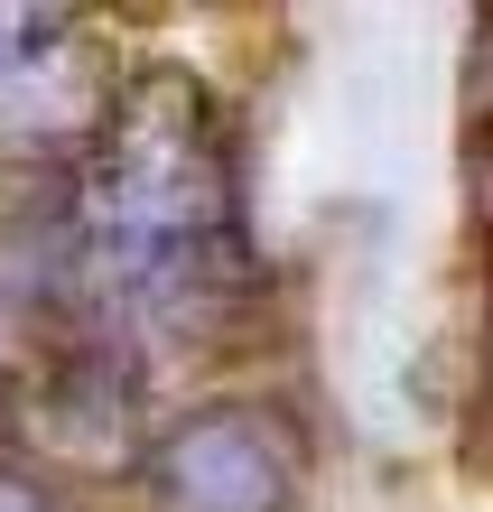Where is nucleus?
<instances>
[{
	"label": "nucleus",
	"instance_id": "3",
	"mask_svg": "<svg viewBox=\"0 0 493 512\" xmlns=\"http://www.w3.org/2000/svg\"><path fill=\"white\" fill-rule=\"evenodd\" d=\"M0 512H56V494L28 485V475H0Z\"/></svg>",
	"mask_w": 493,
	"mask_h": 512
},
{
	"label": "nucleus",
	"instance_id": "2",
	"mask_svg": "<svg viewBox=\"0 0 493 512\" xmlns=\"http://www.w3.org/2000/svg\"><path fill=\"white\" fill-rule=\"evenodd\" d=\"M159 503L168 512H280L289 457L252 410H196L159 438Z\"/></svg>",
	"mask_w": 493,
	"mask_h": 512
},
{
	"label": "nucleus",
	"instance_id": "1",
	"mask_svg": "<svg viewBox=\"0 0 493 512\" xmlns=\"http://www.w3.org/2000/svg\"><path fill=\"white\" fill-rule=\"evenodd\" d=\"M233 252L224 149L177 84H149L84 187V261L140 308H177Z\"/></svg>",
	"mask_w": 493,
	"mask_h": 512
}]
</instances>
